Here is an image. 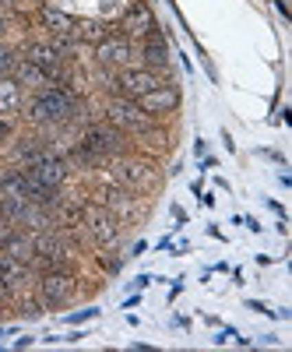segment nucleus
Instances as JSON below:
<instances>
[{
  "label": "nucleus",
  "mask_w": 292,
  "mask_h": 352,
  "mask_svg": "<svg viewBox=\"0 0 292 352\" xmlns=\"http://www.w3.org/2000/svg\"><path fill=\"white\" fill-rule=\"evenodd\" d=\"M116 155H124V131H116L113 124L102 120V124H89L81 131L71 159L85 169H96V166H106Z\"/></svg>",
  "instance_id": "f257e3e1"
},
{
  "label": "nucleus",
  "mask_w": 292,
  "mask_h": 352,
  "mask_svg": "<svg viewBox=\"0 0 292 352\" xmlns=\"http://www.w3.org/2000/svg\"><path fill=\"white\" fill-rule=\"evenodd\" d=\"M78 109V99L64 85H46L25 102V116L32 124H67Z\"/></svg>",
  "instance_id": "f03ea898"
},
{
  "label": "nucleus",
  "mask_w": 292,
  "mask_h": 352,
  "mask_svg": "<svg viewBox=\"0 0 292 352\" xmlns=\"http://www.w3.org/2000/svg\"><path fill=\"white\" fill-rule=\"evenodd\" d=\"M109 180L120 184L131 194H148L159 187V166L155 159H144V155H116L109 159Z\"/></svg>",
  "instance_id": "7ed1b4c3"
},
{
  "label": "nucleus",
  "mask_w": 292,
  "mask_h": 352,
  "mask_svg": "<svg viewBox=\"0 0 292 352\" xmlns=\"http://www.w3.org/2000/svg\"><path fill=\"white\" fill-rule=\"evenodd\" d=\"M106 124H113L116 131H124V134H141V131H148L155 120L148 113H144L134 99L127 96H116L106 102Z\"/></svg>",
  "instance_id": "20e7f679"
},
{
  "label": "nucleus",
  "mask_w": 292,
  "mask_h": 352,
  "mask_svg": "<svg viewBox=\"0 0 292 352\" xmlns=\"http://www.w3.org/2000/svg\"><path fill=\"white\" fill-rule=\"evenodd\" d=\"M81 229L89 232V240L96 247H113L116 240H120V219H116L109 208H102V204H85Z\"/></svg>",
  "instance_id": "39448f33"
},
{
  "label": "nucleus",
  "mask_w": 292,
  "mask_h": 352,
  "mask_svg": "<svg viewBox=\"0 0 292 352\" xmlns=\"http://www.w3.org/2000/svg\"><path fill=\"white\" fill-rule=\"evenodd\" d=\"M21 56H25V60H32L36 67H43L49 74V81L60 78L64 67H67V50L56 43V39H32V43L21 50Z\"/></svg>",
  "instance_id": "423d86ee"
},
{
  "label": "nucleus",
  "mask_w": 292,
  "mask_h": 352,
  "mask_svg": "<svg viewBox=\"0 0 292 352\" xmlns=\"http://www.w3.org/2000/svg\"><path fill=\"white\" fill-rule=\"evenodd\" d=\"M25 169L32 173L43 187H49V190H60V187L67 184V176H71V159L49 148V152H43L36 162H28Z\"/></svg>",
  "instance_id": "0eeeda50"
},
{
  "label": "nucleus",
  "mask_w": 292,
  "mask_h": 352,
  "mask_svg": "<svg viewBox=\"0 0 292 352\" xmlns=\"http://www.w3.org/2000/svg\"><path fill=\"white\" fill-rule=\"evenodd\" d=\"M78 289V278L67 272V268H46L43 278H39V296L46 307H64Z\"/></svg>",
  "instance_id": "6e6552de"
},
{
  "label": "nucleus",
  "mask_w": 292,
  "mask_h": 352,
  "mask_svg": "<svg viewBox=\"0 0 292 352\" xmlns=\"http://www.w3.org/2000/svg\"><path fill=\"white\" fill-rule=\"evenodd\" d=\"M159 85H162V74L152 67H120V74H116V88L127 99H141L144 92H152Z\"/></svg>",
  "instance_id": "1a4fd4ad"
},
{
  "label": "nucleus",
  "mask_w": 292,
  "mask_h": 352,
  "mask_svg": "<svg viewBox=\"0 0 292 352\" xmlns=\"http://www.w3.org/2000/svg\"><path fill=\"white\" fill-rule=\"evenodd\" d=\"M131 56H134V46H131V39L120 36V32L102 36V39L96 43V64H102V67L120 71V67L131 64Z\"/></svg>",
  "instance_id": "9d476101"
},
{
  "label": "nucleus",
  "mask_w": 292,
  "mask_h": 352,
  "mask_svg": "<svg viewBox=\"0 0 292 352\" xmlns=\"http://www.w3.org/2000/svg\"><path fill=\"white\" fill-rule=\"evenodd\" d=\"M144 113L152 116V120H162V116H169L172 109L180 106V88L177 85H159V88H152V92H144L141 99H134Z\"/></svg>",
  "instance_id": "9b49d317"
},
{
  "label": "nucleus",
  "mask_w": 292,
  "mask_h": 352,
  "mask_svg": "<svg viewBox=\"0 0 292 352\" xmlns=\"http://www.w3.org/2000/svg\"><path fill=\"white\" fill-rule=\"evenodd\" d=\"M148 32H155V14L144 0H134V4L120 14V36L127 39H144Z\"/></svg>",
  "instance_id": "f8f14e48"
},
{
  "label": "nucleus",
  "mask_w": 292,
  "mask_h": 352,
  "mask_svg": "<svg viewBox=\"0 0 292 352\" xmlns=\"http://www.w3.org/2000/svg\"><path fill=\"white\" fill-rule=\"evenodd\" d=\"M36 21L46 28V32L53 36V39H71V28H74V18L67 14V11H60V8H53V4H39L36 8ZM74 43V39H71Z\"/></svg>",
  "instance_id": "ddd939ff"
},
{
  "label": "nucleus",
  "mask_w": 292,
  "mask_h": 352,
  "mask_svg": "<svg viewBox=\"0 0 292 352\" xmlns=\"http://www.w3.org/2000/svg\"><path fill=\"white\" fill-rule=\"evenodd\" d=\"M0 282H4L11 289V296L18 289H25L28 282H32V264H25L11 254H0Z\"/></svg>",
  "instance_id": "4468645a"
},
{
  "label": "nucleus",
  "mask_w": 292,
  "mask_h": 352,
  "mask_svg": "<svg viewBox=\"0 0 292 352\" xmlns=\"http://www.w3.org/2000/svg\"><path fill=\"white\" fill-rule=\"evenodd\" d=\"M141 56H144V67H152V71L169 67V46H166V36L159 32V28L141 39Z\"/></svg>",
  "instance_id": "2eb2a0df"
},
{
  "label": "nucleus",
  "mask_w": 292,
  "mask_h": 352,
  "mask_svg": "<svg viewBox=\"0 0 292 352\" xmlns=\"http://www.w3.org/2000/svg\"><path fill=\"white\" fill-rule=\"evenodd\" d=\"M11 78L21 85V88H46V85H53L49 81V74L43 71V67H36L32 60H25V56H18V64H14V71H11Z\"/></svg>",
  "instance_id": "dca6fc26"
},
{
  "label": "nucleus",
  "mask_w": 292,
  "mask_h": 352,
  "mask_svg": "<svg viewBox=\"0 0 292 352\" xmlns=\"http://www.w3.org/2000/svg\"><path fill=\"white\" fill-rule=\"evenodd\" d=\"M43 152H49L46 141H43V138H32V134H25V138H14V152H11V155H14L18 166H28V162H36Z\"/></svg>",
  "instance_id": "f3484780"
},
{
  "label": "nucleus",
  "mask_w": 292,
  "mask_h": 352,
  "mask_svg": "<svg viewBox=\"0 0 292 352\" xmlns=\"http://www.w3.org/2000/svg\"><path fill=\"white\" fill-rule=\"evenodd\" d=\"M21 106H25L21 85L14 78H0V116H14Z\"/></svg>",
  "instance_id": "a211bd4d"
},
{
  "label": "nucleus",
  "mask_w": 292,
  "mask_h": 352,
  "mask_svg": "<svg viewBox=\"0 0 292 352\" xmlns=\"http://www.w3.org/2000/svg\"><path fill=\"white\" fill-rule=\"evenodd\" d=\"M102 36H109L102 21H74V28H71L74 43H99Z\"/></svg>",
  "instance_id": "6ab92c4d"
},
{
  "label": "nucleus",
  "mask_w": 292,
  "mask_h": 352,
  "mask_svg": "<svg viewBox=\"0 0 292 352\" xmlns=\"http://www.w3.org/2000/svg\"><path fill=\"white\" fill-rule=\"evenodd\" d=\"M14 64H18V53H14L4 39H0V78H11Z\"/></svg>",
  "instance_id": "aec40b11"
},
{
  "label": "nucleus",
  "mask_w": 292,
  "mask_h": 352,
  "mask_svg": "<svg viewBox=\"0 0 292 352\" xmlns=\"http://www.w3.org/2000/svg\"><path fill=\"white\" fill-rule=\"evenodd\" d=\"M11 141H14V120L11 116H0V148L11 144Z\"/></svg>",
  "instance_id": "412c9836"
},
{
  "label": "nucleus",
  "mask_w": 292,
  "mask_h": 352,
  "mask_svg": "<svg viewBox=\"0 0 292 352\" xmlns=\"http://www.w3.org/2000/svg\"><path fill=\"white\" fill-rule=\"evenodd\" d=\"M92 317H99V310H96V307H89V310H78V314H71V317H67V324H81V320H92Z\"/></svg>",
  "instance_id": "4be33fe9"
},
{
  "label": "nucleus",
  "mask_w": 292,
  "mask_h": 352,
  "mask_svg": "<svg viewBox=\"0 0 292 352\" xmlns=\"http://www.w3.org/2000/svg\"><path fill=\"white\" fill-rule=\"evenodd\" d=\"M21 314L25 317H39L43 314V303L39 300H21Z\"/></svg>",
  "instance_id": "5701e85b"
},
{
  "label": "nucleus",
  "mask_w": 292,
  "mask_h": 352,
  "mask_svg": "<svg viewBox=\"0 0 292 352\" xmlns=\"http://www.w3.org/2000/svg\"><path fill=\"white\" fill-rule=\"evenodd\" d=\"M99 261H102V268H106V272H120V264H124L120 257H99Z\"/></svg>",
  "instance_id": "b1692460"
},
{
  "label": "nucleus",
  "mask_w": 292,
  "mask_h": 352,
  "mask_svg": "<svg viewBox=\"0 0 292 352\" xmlns=\"http://www.w3.org/2000/svg\"><path fill=\"white\" fill-rule=\"evenodd\" d=\"M8 28H11V21H8V14H4V11H0V39L8 36Z\"/></svg>",
  "instance_id": "393cba45"
},
{
  "label": "nucleus",
  "mask_w": 292,
  "mask_h": 352,
  "mask_svg": "<svg viewBox=\"0 0 292 352\" xmlns=\"http://www.w3.org/2000/svg\"><path fill=\"white\" fill-rule=\"evenodd\" d=\"M172 219H177V222H187V212L180 208V204H172Z\"/></svg>",
  "instance_id": "a878e982"
},
{
  "label": "nucleus",
  "mask_w": 292,
  "mask_h": 352,
  "mask_svg": "<svg viewBox=\"0 0 292 352\" xmlns=\"http://www.w3.org/2000/svg\"><path fill=\"white\" fill-rule=\"evenodd\" d=\"M247 307H250V310H257V314H271V310H268V307H265V303H257V300H250V303H247Z\"/></svg>",
  "instance_id": "bb28decb"
},
{
  "label": "nucleus",
  "mask_w": 292,
  "mask_h": 352,
  "mask_svg": "<svg viewBox=\"0 0 292 352\" xmlns=\"http://www.w3.org/2000/svg\"><path fill=\"white\" fill-rule=\"evenodd\" d=\"M275 8H278V14H282V18H292V14H289V8H285V0H275Z\"/></svg>",
  "instance_id": "cd10ccee"
},
{
  "label": "nucleus",
  "mask_w": 292,
  "mask_h": 352,
  "mask_svg": "<svg viewBox=\"0 0 292 352\" xmlns=\"http://www.w3.org/2000/svg\"><path fill=\"white\" fill-rule=\"evenodd\" d=\"M8 8H14V0H0V11H8Z\"/></svg>",
  "instance_id": "c85d7f7f"
},
{
  "label": "nucleus",
  "mask_w": 292,
  "mask_h": 352,
  "mask_svg": "<svg viewBox=\"0 0 292 352\" xmlns=\"http://www.w3.org/2000/svg\"><path fill=\"white\" fill-rule=\"evenodd\" d=\"M0 250H4V229H0Z\"/></svg>",
  "instance_id": "c756f323"
},
{
  "label": "nucleus",
  "mask_w": 292,
  "mask_h": 352,
  "mask_svg": "<svg viewBox=\"0 0 292 352\" xmlns=\"http://www.w3.org/2000/svg\"><path fill=\"white\" fill-rule=\"evenodd\" d=\"M32 4H36V8H39V4H49V0H32Z\"/></svg>",
  "instance_id": "7c9ffc66"
},
{
  "label": "nucleus",
  "mask_w": 292,
  "mask_h": 352,
  "mask_svg": "<svg viewBox=\"0 0 292 352\" xmlns=\"http://www.w3.org/2000/svg\"><path fill=\"white\" fill-rule=\"evenodd\" d=\"M0 184H4V173H0Z\"/></svg>",
  "instance_id": "2f4dec72"
}]
</instances>
